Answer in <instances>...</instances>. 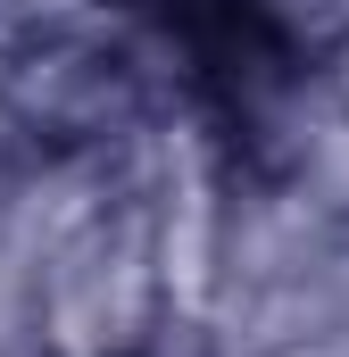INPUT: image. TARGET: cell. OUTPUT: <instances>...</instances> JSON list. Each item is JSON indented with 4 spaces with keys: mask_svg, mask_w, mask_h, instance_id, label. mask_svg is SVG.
<instances>
[{
    "mask_svg": "<svg viewBox=\"0 0 349 357\" xmlns=\"http://www.w3.org/2000/svg\"><path fill=\"white\" fill-rule=\"evenodd\" d=\"M325 91H333V108H341V125H349V42L325 59Z\"/></svg>",
    "mask_w": 349,
    "mask_h": 357,
    "instance_id": "7a4b0ae2",
    "label": "cell"
},
{
    "mask_svg": "<svg viewBox=\"0 0 349 357\" xmlns=\"http://www.w3.org/2000/svg\"><path fill=\"white\" fill-rule=\"evenodd\" d=\"M17 357H191V291L150 183V150L117 167H25Z\"/></svg>",
    "mask_w": 349,
    "mask_h": 357,
    "instance_id": "6da1fadb",
    "label": "cell"
}]
</instances>
